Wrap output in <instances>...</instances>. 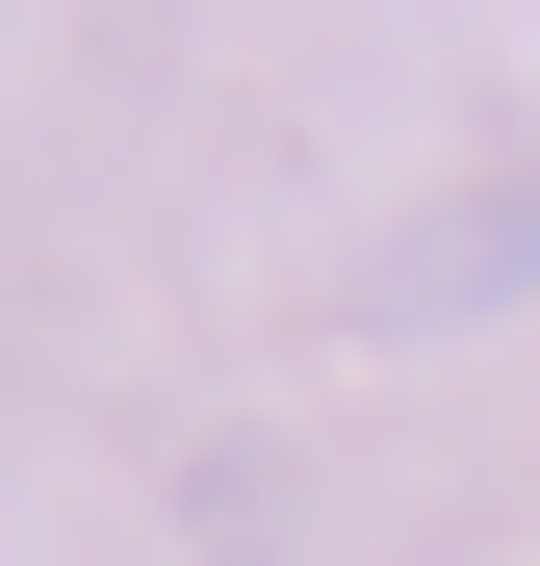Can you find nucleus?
Wrapping results in <instances>:
<instances>
[{
  "instance_id": "f257e3e1",
  "label": "nucleus",
  "mask_w": 540,
  "mask_h": 566,
  "mask_svg": "<svg viewBox=\"0 0 540 566\" xmlns=\"http://www.w3.org/2000/svg\"><path fill=\"white\" fill-rule=\"evenodd\" d=\"M515 283H540V155H515V180H464L412 258H360V335H464V310H515Z\"/></svg>"
}]
</instances>
